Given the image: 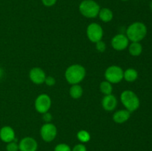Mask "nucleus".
<instances>
[{"mask_svg": "<svg viewBox=\"0 0 152 151\" xmlns=\"http://www.w3.org/2000/svg\"><path fill=\"white\" fill-rule=\"evenodd\" d=\"M147 34L145 25L140 22H135L131 24L126 30V36L132 42H140Z\"/></svg>", "mask_w": 152, "mask_h": 151, "instance_id": "1", "label": "nucleus"}, {"mask_svg": "<svg viewBox=\"0 0 152 151\" xmlns=\"http://www.w3.org/2000/svg\"><path fill=\"white\" fill-rule=\"evenodd\" d=\"M86 74V71L84 67L79 64H74L67 68L65 76L69 84H77L84 79Z\"/></svg>", "mask_w": 152, "mask_h": 151, "instance_id": "2", "label": "nucleus"}, {"mask_svg": "<svg viewBox=\"0 0 152 151\" xmlns=\"http://www.w3.org/2000/svg\"><path fill=\"white\" fill-rule=\"evenodd\" d=\"M120 100L126 110L130 113L137 110L140 105L137 95L132 90H124L120 95Z\"/></svg>", "mask_w": 152, "mask_h": 151, "instance_id": "3", "label": "nucleus"}, {"mask_svg": "<svg viewBox=\"0 0 152 151\" xmlns=\"http://www.w3.org/2000/svg\"><path fill=\"white\" fill-rule=\"evenodd\" d=\"M79 10L85 17L93 19L98 16L100 6L94 0H83L79 6Z\"/></svg>", "mask_w": 152, "mask_h": 151, "instance_id": "4", "label": "nucleus"}, {"mask_svg": "<svg viewBox=\"0 0 152 151\" xmlns=\"http://www.w3.org/2000/svg\"><path fill=\"white\" fill-rule=\"evenodd\" d=\"M123 70L117 65L110 66L105 70V78L111 84H117L123 79Z\"/></svg>", "mask_w": 152, "mask_h": 151, "instance_id": "5", "label": "nucleus"}, {"mask_svg": "<svg viewBox=\"0 0 152 151\" xmlns=\"http://www.w3.org/2000/svg\"><path fill=\"white\" fill-rule=\"evenodd\" d=\"M36 110L39 113H45L48 112L51 106V99L48 95L42 93L38 96L34 103Z\"/></svg>", "mask_w": 152, "mask_h": 151, "instance_id": "6", "label": "nucleus"}, {"mask_svg": "<svg viewBox=\"0 0 152 151\" xmlns=\"http://www.w3.org/2000/svg\"><path fill=\"white\" fill-rule=\"evenodd\" d=\"M87 36L91 42L96 43L101 41L103 36V30L97 23H91L88 26L86 30Z\"/></svg>", "mask_w": 152, "mask_h": 151, "instance_id": "7", "label": "nucleus"}, {"mask_svg": "<svg viewBox=\"0 0 152 151\" xmlns=\"http://www.w3.org/2000/svg\"><path fill=\"white\" fill-rule=\"evenodd\" d=\"M57 134V129L52 123H45L40 129V135L45 142H50L56 138Z\"/></svg>", "mask_w": 152, "mask_h": 151, "instance_id": "8", "label": "nucleus"}, {"mask_svg": "<svg viewBox=\"0 0 152 151\" xmlns=\"http://www.w3.org/2000/svg\"><path fill=\"white\" fill-rule=\"evenodd\" d=\"M129 39L124 34H117L111 39V46L113 48L118 51L125 50L129 47Z\"/></svg>", "mask_w": 152, "mask_h": 151, "instance_id": "9", "label": "nucleus"}, {"mask_svg": "<svg viewBox=\"0 0 152 151\" xmlns=\"http://www.w3.org/2000/svg\"><path fill=\"white\" fill-rule=\"evenodd\" d=\"M30 79L36 84H42L45 83L46 74L45 71L40 68H34L29 72Z\"/></svg>", "mask_w": 152, "mask_h": 151, "instance_id": "10", "label": "nucleus"}, {"mask_svg": "<svg viewBox=\"0 0 152 151\" xmlns=\"http://www.w3.org/2000/svg\"><path fill=\"white\" fill-rule=\"evenodd\" d=\"M38 144L32 137H25L19 144V150L20 151H37Z\"/></svg>", "mask_w": 152, "mask_h": 151, "instance_id": "11", "label": "nucleus"}, {"mask_svg": "<svg viewBox=\"0 0 152 151\" xmlns=\"http://www.w3.org/2000/svg\"><path fill=\"white\" fill-rule=\"evenodd\" d=\"M102 107L105 110L108 112L114 110L117 107V99L115 96L112 94L106 95L103 97L102 101Z\"/></svg>", "mask_w": 152, "mask_h": 151, "instance_id": "12", "label": "nucleus"}, {"mask_svg": "<svg viewBox=\"0 0 152 151\" xmlns=\"http://www.w3.org/2000/svg\"><path fill=\"white\" fill-rule=\"evenodd\" d=\"M15 132L10 126H4L0 129V139L5 143H9L14 141Z\"/></svg>", "mask_w": 152, "mask_h": 151, "instance_id": "13", "label": "nucleus"}, {"mask_svg": "<svg viewBox=\"0 0 152 151\" xmlns=\"http://www.w3.org/2000/svg\"><path fill=\"white\" fill-rule=\"evenodd\" d=\"M131 113L127 110H120L116 111L113 115V120L117 124H123L130 118Z\"/></svg>", "mask_w": 152, "mask_h": 151, "instance_id": "14", "label": "nucleus"}, {"mask_svg": "<svg viewBox=\"0 0 152 151\" xmlns=\"http://www.w3.org/2000/svg\"><path fill=\"white\" fill-rule=\"evenodd\" d=\"M98 16L99 17L100 20L103 22H109L112 20L114 14L111 9L103 7V8H100Z\"/></svg>", "mask_w": 152, "mask_h": 151, "instance_id": "15", "label": "nucleus"}, {"mask_svg": "<svg viewBox=\"0 0 152 151\" xmlns=\"http://www.w3.org/2000/svg\"><path fill=\"white\" fill-rule=\"evenodd\" d=\"M138 78V73L134 68H128L123 73V78L128 82H133Z\"/></svg>", "mask_w": 152, "mask_h": 151, "instance_id": "16", "label": "nucleus"}, {"mask_svg": "<svg viewBox=\"0 0 152 151\" xmlns=\"http://www.w3.org/2000/svg\"><path fill=\"white\" fill-rule=\"evenodd\" d=\"M129 51L132 56H140L142 52V44L140 42H132V44L129 45Z\"/></svg>", "mask_w": 152, "mask_h": 151, "instance_id": "17", "label": "nucleus"}, {"mask_svg": "<svg viewBox=\"0 0 152 151\" xmlns=\"http://www.w3.org/2000/svg\"><path fill=\"white\" fill-rule=\"evenodd\" d=\"M70 96L74 99H78L83 96V87L80 85L79 84H72L71 87L70 88L69 90Z\"/></svg>", "mask_w": 152, "mask_h": 151, "instance_id": "18", "label": "nucleus"}, {"mask_svg": "<svg viewBox=\"0 0 152 151\" xmlns=\"http://www.w3.org/2000/svg\"><path fill=\"white\" fill-rule=\"evenodd\" d=\"M99 89H100V91L102 92L105 96L111 94V93H112L113 91L112 84L108 81H103L100 83V84H99Z\"/></svg>", "mask_w": 152, "mask_h": 151, "instance_id": "19", "label": "nucleus"}, {"mask_svg": "<svg viewBox=\"0 0 152 151\" xmlns=\"http://www.w3.org/2000/svg\"><path fill=\"white\" fill-rule=\"evenodd\" d=\"M77 139H79V141H80L82 143H86V142H88L91 139L90 133L85 130H80V131L77 133Z\"/></svg>", "mask_w": 152, "mask_h": 151, "instance_id": "20", "label": "nucleus"}, {"mask_svg": "<svg viewBox=\"0 0 152 151\" xmlns=\"http://www.w3.org/2000/svg\"><path fill=\"white\" fill-rule=\"evenodd\" d=\"M54 151H71V147L67 144H59L54 148Z\"/></svg>", "mask_w": 152, "mask_h": 151, "instance_id": "21", "label": "nucleus"}, {"mask_svg": "<svg viewBox=\"0 0 152 151\" xmlns=\"http://www.w3.org/2000/svg\"><path fill=\"white\" fill-rule=\"evenodd\" d=\"M6 150L7 151H18L19 150V144H17V143L14 141L9 142L6 147Z\"/></svg>", "mask_w": 152, "mask_h": 151, "instance_id": "22", "label": "nucleus"}, {"mask_svg": "<svg viewBox=\"0 0 152 151\" xmlns=\"http://www.w3.org/2000/svg\"><path fill=\"white\" fill-rule=\"evenodd\" d=\"M96 48L98 51L102 53V52L105 51V49H106V45H105V42L101 40V41H97V42L96 43Z\"/></svg>", "mask_w": 152, "mask_h": 151, "instance_id": "23", "label": "nucleus"}, {"mask_svg": "<svg viewBox=\"0 0 152 151\" xmlns=\"http://www.w3.org/2000/svg\"><path fill=\"white\" fill-rule=\"evenodd\" d=\"M45 83L48 86H53L55 84V83H56V80H55V78L53 76H46L45 80Z\"/></svg>", "mask_w": 152, "mask_h": 151, "instance_id": "24", "label": "nucleus"}, {"mask_svg": "<svg viewBox=\"0 0 152 151\" xmlns=\"http://www.w3.org/2000/svg\"><path fill=\"white\" fill-rule=\"evenodd\" d=\"M71 151H87L86 147L83 144H79L75 145Z\"/></svg>", "mask_w": 152, "mask_h": 151, "instance_id": "25", "label": "nucleus"}, {"mask_svg": "<svg viewBox=\"0 0 152 151\" xmlns=\"http://www.w3.org/2000/svg\"><path fill=\"white\" fill-rule=\"evenodd\" d=\"M57 0H42V2L45 7H52L56 3Z\"/></svg>", "mask_w": 152, "mask_h": 151, "instance_id": "26", "label": "nucleus"}, {"mask_svg": "<svg viewBox=\"0 0 152 151\" xmlns=\"http://www.w3.org/2000/svg\"><path fill=\"white\" fill-rule=\"evenodd\" d=\"M42 118H43V120H44L46 123H50V121H51L53 117H52V115L50 113L47 112L45 113H43Z\"/></svg>", "mask_w": 152, "mask_h": 151, "instance_id": "27", "label": "nucleus"}, {"mask_svg": "<svg viewBox=\"0 0 152 151\" xmlns=\"http://www.w3.org/2000/svg\"><path fill=\"white\" fill-rule=\"evenodd\" d=\"M150 7H151V9L152 10V1H151V3H150Z\"/></svg>", "mask_w": 152, "mask_h": 151, "instance_id": "28", "label": "nucleus"}, {"mask_svg": "<svg viewBox=\"0 0 152 151\" xmlns=\"http://www.w3.org/2000/svg\"><path fill=\"white\" fill-rule=\"evenodd\" d=\"M121 1H129V0H121Z\"/></svg>", "mask_w": 152, "mask_h": 151, "instance_id": "29", "label": "nucleus"}]
</instances>
